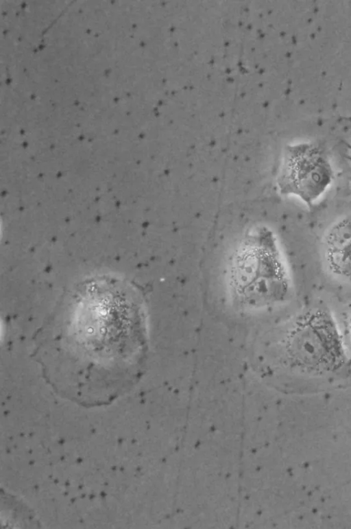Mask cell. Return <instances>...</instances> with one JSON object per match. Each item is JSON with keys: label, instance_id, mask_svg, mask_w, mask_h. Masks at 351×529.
<instances>
[{"label": "cell", "instance_id": "2", "mask_svg": "<svg viewBox=\"0 0 351 529\" xmlns=\"http://www.w3.org/2000/svg\"><path fill=\"white\" fill-rule=\"evenodd\" d=\"M282 349L290 366L308 373L335 371L347 360L337 323L323 309H312L298 316L285 333Z\"/></svg>", "mask_w": 351, "mask_h": 529}, {"label": "cell", "instance_id": "4", "mask_svg": "<svg viewBox=\"0 0 351 529\" xmlns=\"http://www.w3.org/2000/svg\"><path fill=\"white\" fill-rule=\"evenodd\" d=\"M321 247L328 271L339 279L351 282V214L340 217L328 226Z\"/></svg>", "mask_w": 351, "mask_h": 529}, {"label": "cell", "instance_id": "3", "mask_svg": "<svg viewBox=\"0 0 351 529\" xmlns=\"http://www.w3.org/2000/svg\"><path fill=\"white\" fill-rule=\"evenodd\" d=\"M333 167L318 146L304 143L286 150L277 178L281 193L298 198L311 207L328 189L335 176Z\"/></svg>", "mask_w": 351, "mask_h": 529}, {"label": "cell", "instance_id": "1", "mask_svg": "<svg viewBox=\"0 0 351 529\" xmlns=\"http://www.w3.org/2000/svg\"><path fill=\"white\" fill-rule=\"evenodd\" d=\"M33 357L61 397L86 408L124 395L143 374L148 351L141 290L110 275L66 290L33 337Z\"/></svg>", "mask_w": 351, "mask_h": 529}, {"label": "cell", "instance_id": "5", "mask_svg": "<svg viewBox=\"0 0 351 529\" xmlns=\"http://www.w3.org/2000/svg\"><path fill=\"white\" fill-rule=\"evenodd\" d=\"M350 329H351V318H350Z\"/></svg>", "mask_w": 351, "mask_h": 529}]
</instances>
